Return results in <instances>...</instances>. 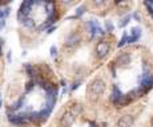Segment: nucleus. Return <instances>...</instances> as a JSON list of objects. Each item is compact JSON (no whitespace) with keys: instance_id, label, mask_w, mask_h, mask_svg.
Returning a JSON list of instances; mask_svg holds the SVG:
<instances>
[{"instance_id":"1","label":"nucleus","mask_w":153,"mask_h":127,"mask_svg":"<svg viewBox=\"0 0 153 127\" xmlns=\"http://www.w3.org/2000/svg\"><path fill=\"white\" fill-rule=\"evenodd\" d=\"M152 87H153V74L149 72V69L144 68V73L140 78V86L137 90H139L140 95H143V94L148 93Z\"/></svg>"},{"instance_id":"2","label":"nucleus","mask_w":153,"mask_h":127,"mask_svg":"<svg viewBox=\"0 0 153 127\" xmlns=\"http://www.w3.org/2000/svg\"><path fill=\"white\" fill-rule=\"evenodd\" d=\"M8 122L13 126H23V125H28L29 123V118L27 113L23 114H8Z\"/></svg>"},{"instance_id":"3","label":"nucleus","mask_w":153,"mask_h":127,"mask_svg":"<svg viewBox=\"0 0 153 127\" xmlns=\"http://www.w3.org/2000/svg\"><path fill=\"white\" fill-rule=\"evenodd\" d=\"M56 101H57V89H56L55 85H52V86L45 91V107L53 110Z\"/></svg>"},{"instance_id":"4","label":"nucleus","mask_w":153,"mask_h":127,"mask_svg":"<svg viewBox=\"0 0 153 127\" xmlns=\"http://www.w3.org/2000/svg\"><path fill=\"white\" fill-rule=\"evenodd\" d=\"M87 29H88V32H89V35L92 38L95 37L96 35H100V36H104L105 35V31L100 26L97 20H89V21L87 23Z\"/></svg>"},{"instance_id":"5","label":"nucleus","mask_w":153,"mask_h":127,"mask_svg":"<svg viewBox=\"0 0 153 127\" xmlns=\"http://www.w3.org/2000/svg\"><path fill=\"white\" fill-rule=\"evenodd\" d=\"M89 90H91V93H92L95 97L101 95V94L104 93V90H105V82L102 81V79H100V78L95 79V81L91 84Z\"/></svg>"},{"instance_id":"6","label":"nucleus","mask_w":153,"mask_h":127,"mask_svg":"<svg viewBox=\"0 0 153 127\" xmlns=\"http://www.w3.org/2000/svg\"><path fill=\"white\" fill-rule=\"evenodd\" d=\"M108 53H109V43L100 41L96 45V56H97V58H104L105 56H108Z\"/></svg>"},{"instance_id":"7","label":"nucleus","mask_w":153,"mask_h":127,"mask_svg":"<svg viewBox=\"0 0 153 127\" xmlns=\"http://www.w3.org/2000/svg\"><path fill=\"white\" fill-rule=\"evenodd\" d=\"M123 95H124V94L121 93V90L119 89V86H117V85H113V87H112V93H111V101L113 102L116 106H120Z\"/></svg>"},{"instance_id":"8","label":"nucleus","mask_w":153,"mask_h":127,"mask_svg":"<svg viewBox=\"0 0 153 127\" xmlns=\"http://www.w3.org/2000/svg\"><path fill=\"white\" fill-rule=\"evenodd\" d=\"M75 119H76V114L72 113V111H67V113L61 117V120H60L61 126H64V127L72 126L73 123H75Z\"/></svg>"},{"instance_id":"9","label":"nucleus","mask_w":153,"mask_h":127,"mask_svg":"<svg viewBox=\"0 0 153 127\" xmlns=\"http://www.w3.org/2000/svg\"><path fill=\"white\" fill-rule=\"evenodd\" d=\"M80 36L76 33H71L67 36L65 38V46H68V48H73V46H76L79 43H80Z\"/></svg>"},{"instance_id":"10","label":"nucleus","mask_w":153,"mask_h":127,"mask_svg":"<svg viewBox=\"0 0 153 127\" xmlns=\"http://www.w3.org/2000/svg\"><path fill=\"white\" fill-rule=\"evenodd\" d=\"M32 7H33V5H32L31 3L28 1V0H24V1L22 3V5H20L19 13H22L24 17H28V16H29V13L32 12Z\"/></svg>"},{"instance_id":"11","label":"nucleus","mask_w":153,"mask_h":127,"mask_svg":"<svg viewBox=\"0 0 153 127\" xmlns=\"http://www.w3.org/2000/svg\"><path fill=\"white\" fill-rule=\"evenodd\" d=\"M131 60H132V57H131L129 53H121V54L117 57L116 65L117 66H125V65L131 64Z\"/></svg>"},{"instance_id":"12","label":"nucleus","mask_w":153,"mask_h":127,"mask_svg":"<svg viewBox=\"0 0 153 127\" xmlns=\"http://www.w3.org/2000/svg\"><path fill=\"white\" fill-rule=\"evenodd\" d=\"M131 32H132L131 36H128V44L136 43V41L141 37V28L140 26H134V28H132Z\"/></svg>"},{"instance_id":"13","label":"nucleus","mask_w":153,"mask_h":127,"mask_svg":"<svg viewBox=\"0 0 153 127\" xmlns=\"http://www.w3.org/2000/svg\"><path fill=\"white\" fill-rule=\"evenodd\" d=\"M119 127H131L133 125V117L132 115H123L117 122Z\"/></svg>"},{"instance_id":"14","label":"nucleus","mask_w":153,"mask_h":127,"mask_svg":"<svg viewBox=\"0 0 153 127\" xmlns=\"http://www.w3.org/2000/svg\"><path fill=\"white\" fill-rule=\"evenodd\" d=\"M24 69H25V72H27V74L31 77L32 79H35V78H37V73H36V68L33 66L32 64H25L24 65Z\"/></svg>"},{"instance_id":"15","label":"nucleus","mask_w":153,"mask_h":127,"mask_svg":"<svg viewBox=\"0 0 153 127\" xmlns=\"http://www.w3.org/2000/svg\"><path fill=\"white\" fill-rule=\"evenodd\" d=\"M51 113H52L51 109H48V107H45V106H44V109H42V110L39 111V119H40V122H44V120L48 119V117L51 115Z\"/></svg>"},{"instance_id":"16","label":"nucleus","mask_w":153,"mask_h":127,"mask_svg":"<svg viewBox=\"0 0 153 127\" xmlns=\"http://www.w3.org/2000/svg\"><path fill=\"white\" fill-rule=\"evenodd\" d=\"M24 101H25V97H24V95H23V97H20V98L17 99L16 102L11 105V110H13V111L19 110L20 107H23V105H24Z\"/></svg>"},{"instance_id":"17","label":"nucleus","mask_w":153,"mask_h":127,"mask_svg":"<svg viewBox=\"0 0 153 127\" xmlns=\"http://www.w3.org/2000/svg\"><path fill=\"white\" fill-rule=\"evenodd\" d=\"M144 5H145L148 13L151 15L152 19H153V0H144Z\"/></svg>"},{"instance_id":"18","label":"nucleus","mask_w":153,"mask_h":127,"mask_svg":"<svg viewBox=\"0 0 153 127\" xmlns=\"http://www.w3.org/2000/svg\"><path fill=\"white\" fill-rule=\"evenodd\" d=\"M23 25H24L25 28H28V29H33L35 26H36V24H35V21H33L32 19H29V17H27V19L23 20Z\"/></svg>"},{"instance_id":"19","label":"nucleus","mask_w":153,"mask_h":127,"mask_svg":"<svg viewBox=\"0 0 153 127\" xmlns=\"http://www.w3.org/2000/svg\"><path fill=\"white\" fill-rule=\"evenodd\" d=\"M131 19H132V15H126L124 19H121V21H120L119 26H120V28H124V26H126V25L129 24V21H131Z\"/></svg>"},{"instance_id":"20","label":"nucleus","mask_w":153,"mask_h":127,"mask_svg":"<svg viewBox=\"0 0 153 127\" xmlns=\"http://www.w3.org/2000/svg\"><path fill=\"white\" fill-rule=\"evenodd\" d=\"M85 11H87V8H85V5H80V7L76 10V13H75V19H79V17H81L85 13Z\"/></svg>"},{"instance_id":"21","label":"nucleus","mask_w":153,"mask_h":127,"mask_svg":"<svg viewBox=\"0 0 153 127\" xmlns=\"http://www.w3.org/2000/svg\"><path fill=\"white\" fill-rule=\"evenodd\" d=\"M125 44H128V33H126V32H124V35H123L121 40L117 43V46H119V48H123Z\"/></svg>"},{"instance_id":"22","label":"nucleus","mask_w":153,"mask_h":127,"mask_svg":"<svg viewBox=\"0 0 153 127\" xmlns=\"http://www.w3.org/2000/svg\"><path fill=\"white\" fill-rule=\"evenodd\" d=\"M44 7H45V12L48 15H51L52 12H55V4H53V3H47V4H44Z\"/></svg>"},{"instance_id":"23","label":"nucleus","mask_w":153,"mask_h":127,"mask_svg":"<svg viewBox=\"0 0 153 127\" xmlns=\"http://www.w3.org/2000/svg\"><path fill=\"white\" fill-rule=\"evenodd\" d=\"M92 3L96 5V7H102L108 3V0H92Z\"/></svg>"},{"instance_id":"24","label":"nucleus","mask_w":153,"mask_h":127,"mask_svg":"<svg viewBox=\"0 0 153 127\" xmlns=\"http://www.w3.org/2000/svg\"><path fill=\"white\" fill-rule=\"evenodd\" d=\"M105 29H107V32H112L114 29V25L112 24V21H109V20H108V21H105Z\"/></svg>"},{"instance_id":"25","label":"nucleus","mask_w":153,"mask_h":127,"mask_svg":"<svg viewBox=\"0 0 153 127\" xmlns=\"http://www.w3.org/2000/svg\"><path fill=\"white\" fill-rule=\"evenodd\" d=\"M49 52H51V57H52V58H55L56 56H57V48H56L55 45H53V46H51Z\"/></svg>"},{"instance_id":"26","label":"nucleus","mask_w":153,"mask_h":127,"mask_svg":"<svg viewBox=\"0 0 153 127\" xmlns=\"http://www.w3.org/2000/svg\"><path fill=\"white\" fill-rule=\"evenodd\" d=\"M35 84H36V81L35 79H32L31 82H28V85H27V91H31L32 89L35 87Z\"/></svg>"},{"instance_id":"27","label":"nucleus","mask_w":153,"mask_h":127,"mask_svg":"<svg viewBox=\"0 0 153 127\" xmlns=\"http://www.w3.org/2000/svg\"><path fill=\"white\" fill-rule=\"evenodd\" d=\"M5 12H4V8H0V20H4L5 19Z\"/></svg>"},{"instance_id":"28","label":"nucleus","mask_w":153,"mask_h":127,"mask_svg":"<svg viewBox=\"0 0 153 127\" xmlns=\"http://www.w3.org/2000/svg\"><path fill=\"white\" fill-rule=\"evenodd\" d=\"M29 3H31L32 5H37V4H40L42 3V0H28Z\"/></svg>"},{"instance_id":"29","label":"nucleus","mask_w":153,"mask_h":127,"mask_svg":"<svg viewBox=\"0 0 153 127\" xmlns=\"http://www.w3.org/2000/svg\"><path fill=\"white\" fill-rule=\"evenodd\" d=\"M60 1H61V4L68 5V4H71V3H73V0H60Z\"/></svg>"},{"instance_id":"30","label":"nucleus","mask_w":153,"mask_h":127,"mask_svg":"<svg viewBox=\"0 0 153 127\" xmlns=\"http://www.w3.org/2000/svg\"><path fill=\"white\" fill-rule=\"evenodd\" d=\"M79 86H80V82H75V84H73V86H72V90H76V89H79Z\"/></svg>"},{"instance_id":"31","label":"nucleus","mask_w":153,"mask_h":127,"mask_svg":"<svg viewBox=\"0 0 153 127\" xmlns=\"http://www.w3.org/2000/svg\"><path fill=\"white\" fill-rule=\"evenodd\" d=\"M4 12H5V16H10V13H11V8H10V7H5V8H4Z\"/></svg>"},{"instance_id":"32","label":"nucleus","mask_w":153,"mask_h":127,"mask_svg":"<svg viewBox=\"0 0 153 127\" xmlns=\"http://www.w3.org/2000/svg\"><path fill=\"white\" fill-rule=\"evenodd\" d=\"M55 29H56V25H52L51 28H48V29H47V31H48V32H47V33H52V32H53Z\"/></svg>"},{"instance_id":"33","label":"nucleus","mask_w":153,"mask_h":127,"mask_svg":"<svg viewBox=\"0 0 153 127\" xmlns=\"http://www.w3.org/2000/svg\"><path fill=\"white\" fill-rule=\"evenodd\" d=\"M132 16H133V17H134V19H136V20H137V21H140V16H139V13H137V12H134L133 15H132Z\"/></svg>"},{"instance_id":"34","label":"nucleus","mask_w":153,"mask_h":127,"mask_svg":"<svg viewBox=\"0 0 153 127\" xmlns=\"http://www.w3.org/2000/svg\"><path fill=\"white\" fill-rule=\"evenodd\" d=\"M42 3L47 4V3H53V0H42Z\"/></svg>"},{"instance_id":"35","label":"nucleus","mask_w":153,"mask_h":127,"mask_svg":"<svg viewBox=\"0 0 153 127\" xmlns=\"http://www.w3.org/2000/svg\"><path fill=\"white\" fill-rule=\"evenodd\" d=\"M7 60H8V62H11V52H8V54H7Z\"/></svg>"},{"instance_id":"36","label":"nucleus","mask_w":153,"mask_h":127,"mask_svg":"<svg viewBox=\"0 0 153 127\" xmlns=\"http://www.w3.org/2000/svg\"><path fill=\"white\" fill-rule=\"evenodd\" d=\"M1 106H3V101H1V99H0V107H1Z\"/></svg>"},{"instance_id":"37","label":"nucleus","mask_w":153,"mask_h":127,"mask_svg":"<svg viewBox=\"0 0 153 127\" xmlns=\"http://www.w3.org/2000/svg\"><path fill=\"white\" fill-rule=\"evenodd\" d=\"M7 1H12V0H7Z\"/></svg>"},{"instance_id":"38","label":"nucleus","mask_w":153,"mask_h":127,"mask_svg":"<svg viewBox=\"0 0 153 127\" xmlns=\"http://www.w3.org/2000/svg\"><path fill=\"white\" fill-rule=\"evenodd\" d=\"M0 97H1V94H0Z\"/></svg>"}]
</instances>
